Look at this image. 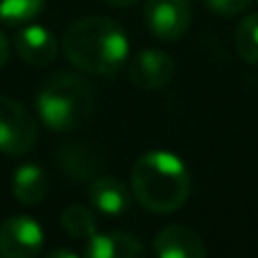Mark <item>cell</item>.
I'll use <instances>...</instances> for the list:
<instances>
[{"label":"cell","instance_id":"6da1fadb","mask_svg":"<svg viewBox=\"0 0 258 258\" xmlns=\"http://www.w3.org/2000/svg\"><path fill=\"white\" fill-rule=\"evenodd\" d=\"M61 50L75 68L91 75H113L127 61V34L113 18L86 16L68 25Z\"/></svg>","mask_w":258,"mask_h":258},{"label":"cell","instance_id":"7a4b0ae2","mask_svg":"<svg viewBox=\"0 0 258 258\" xmlns=\"http://www.w3.org/2000/svg\"><path fill=\"white\" fill-rule=\"evenodd\" d=\"M132 192L152 213H174L190 195V174L177 154L152 150L132 168Z\"/></svg>","mask_w":258,"mask_h":258},{"label":"cell","instance_id":"3957f363","mask_svg":"<svg viewBox=\"0 0 258 258\" xmlns=\"http://www.w3.org/2000/svg\"><path fill=\"white\" fill-rule=\"evenodd\" d=\"M95 93L91 84L73 73L50 75L36 95V111L50 132H73L93 113Z\"/></svg>","mask_w":258,"mask_h":258},{"label":"cell","instance_id":"277c9868","mask_svg":"<svg viewBox=\"0 0 258 258\" xmlns=\"http://www.w3.org/2000/svg\"><path fill=\"white\" fill-rule=\"evenodd\" d=\"M36 143V120L14 98L0 95V152L25 154Z\"/></svg>","mask_w":258,"mask_h":258},{"label":"cell","instance_id":"5b68a950","mask_svg":"<svg viewBox=\"0 0 258 258\" xmlns=\"http://www.w3.org/2000/svg\"><path fill=\"white\" fill-rule=\"evenodd\" d=\"M190 0H147L145 25L161 41H179L190 27Z\"/></svg>","mask_w":258,"mask_h":258},{"label":"cell","instance_id":"8992f818","mask_svg":"<svg viewBox=\"0 0 258 258\" xmlns=\"http://www.w3.org/2000/svg\"><path fill=\"white\" fill-rule=\"evenodd\" d=\"M43 247V229L34 218L14 215L0 224V254L7 258H32Z\"/></svg>","mask_w":258,"mask_h":258},{"label":"cell","instance_id":"52a82bcc","mask_svg":"<svg viewBox=\"0 0 258 258\" xmlns=\"http://www.w3.org/2000/svg\"><path fill=\"white\" fill-rule=\"evenodd\" d=\"M174 59L163 50H143L129 61V82L138 89L159 91L174 80Z\"/></svg>","mask_w":258,"mask_h":258},{"label":"cell","instance_id":"ba28073f","mask_svg":"<svg viewBox=\"0 0 258 258\" xmlns=\"http://www.w3.org/2000/svg\"><path fill=\"white\" fill-rule=\"evenodd\" d=\"M14 48H16L18 57L30 66H48L57 59L59 41L48 27L25 25L14 36Z\"/></svg>","mask_w":258,"mask_h":258},{"label":"cell","instance_id":"9c48e42d","mask_svg":"<svg viewBox=\"0 0 258 258\" xmlns=\"http://www.w3.org/2000/svg\"><path fill=\"white\" fill-rule=\"evenodd\" d=\"M154 251L159 258H204V240L192 229L183 224H172L156 233Z\"/></svg>","mask_w":258,"mask_h":258},{"label":"cell","instance_id":"30bf717a","mask_svg":"<svg viewBox=\"0 0 258 258\" xmlns=\"http://www.w3.org/2000/svg\"><path fill=\"white\" fill-rule=\"evenodd\" d=\"M57 163L63 174L77 181H93L95 174L102 168V159L93 147L84 143H71L63 145L57 154Z\"/></svg>","mask_w":258,"mask_h":258},{"label":"cell","instance_id":"8fae6325","mask_svg":"<svg viewBox=\"0 0 258 258\" xmlns=\"http://www.w3.org/2000/svg\"><path fill=\"white\" fill-rule=\"evenodd\" d=\"M84 254L89 258H138L143 254V245L136 236L122 231L98 233L86 240Z\"/></svg>","mask_w":258,"mask_h":258},{"label":"cell","instance_id":"7c38bea8","mask_svg":"<svg viewBox=\"0 0 258 258\" xmlns=\"http://www.w3.org/2000/svg\"><path fill=\"white\" fill-rule=\"evenodd\" d=\"M93 209L107 215H120L129 209V188L118 177H95L89 186Z\"/></svg>","mask_w":258,"mask_h":258},{"label":"cell","instance_id":"4fadbf2b","mask_svg":"<svg viewBox=\"0 0 258 258\" xmlns=\"http://www.w3.org/2000/svg\"><path fill=\"white\" fill-rule=\"evenodd\" d=\"M12 190L21 204L36 206L43 202L45 192H48V177H45L43 168L36 163H25L14 172L12 179Z\"/></svg>","mask_w":258,"mask_h":258},{"label":"cell","instance_id":"5bb4252c","mask_svg":"<svg viewBox=\"0 0 258 258\" xmlns=\"http://www.w3.org/2000/svg\"><path fill=\"white\" fill-rule=\"evenodd\" d=\"M61 227L75 240H89L98 229H95V215L89 206L84 204H71L61 213Z\"/></svg>","mask_w":258,"mask_h":258},{"label":"cell","instance_id":"9a60e30c","mask_svg":"<svg viewBox=\"0 0 258 258\" xmlns=\"http://www.w3.org/2000/svg\"><path fill=\"white\" fill-rule=\"evenodd\" d=\"M236 50L247 63H258V14H249L238 23Z\"/></svg>","mask_w":258,"mask_h":258},{"label":"cell","instance_id":"2e32d148","mask_svg":"<svg viewBox=\"0 0 258 258\" xmlns=\"http://www.w3.org/2000/svg\"><path fill=\"white\" fill-rule=\"evenodd\" d=\"M45 0H0V21L7 25H21L36 18Z\"/></svg>","mask_w":258,"mask_h":258},{"label":"cell","instance_id":"e0dca14e","mask_svg":"<svg viewBox=\"0 0 258 258\" xmlns=\"http://www.w3.org/2000/svg\"><path fill=\"white\" fill-rule=\"evenodd\" d=\"M202 3L220 16H236L249 7L251 0H202Z\"/></svg>","mask_w":258,"mask_h":258},{"label":"cell","instance_id":"ac0fdd59","mask_svg":"<svg viewBox=\"0 0 258 258\" xmlns=\"http://www.w3.org/2000/svg\"><path fill=\"white\" fill-rule=\"evenodd\" d=\"M7 59H9V41H7V36L0 32V68L7 63Z\"/></svg>","mask_w":258,"mask_h":258},{"label":"cell","instance_id":"d6986e66","mask_svg":"<svg viewBox=\"0 0 258 258\" xmlns=\"http://www.w3.org/2000/svg\"><path fill=\"white\" fill-rule=\"evenodd\" d=\"M50 258H61V256H66V258H77L75 251H71V249H54V251H50L48 254Z\"/></svg>","mask_w":258,"mask_h":258},{"label":"cell","instance_id":"ffe728a7","mask_svg":"<svg viewBox=\"0 0 258 258\" xmlns=\"http://www.w3.org/2000/svg\"><path fill=\"white\" fill-rule=\"evenodd\" d=\"M107 3L116 5V7H127V5H134V3H138V0H107Z\"/></svg>","mask_w":258,"mask_h":258}]
</instances>
